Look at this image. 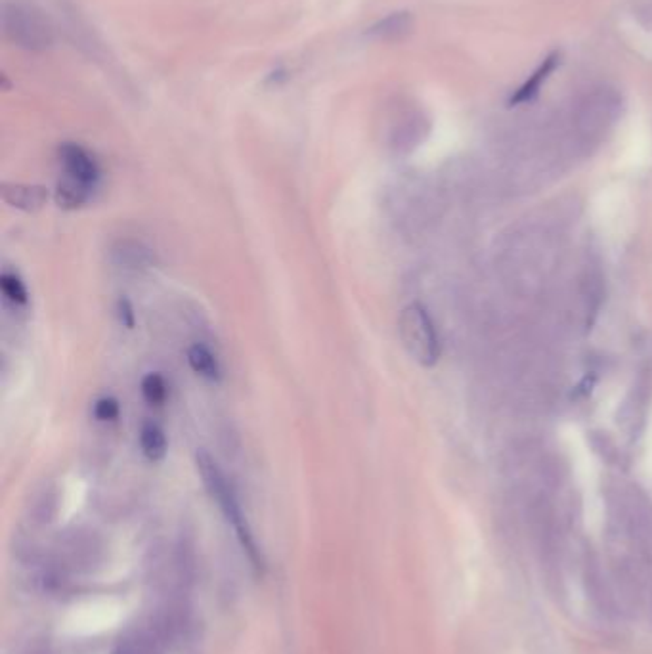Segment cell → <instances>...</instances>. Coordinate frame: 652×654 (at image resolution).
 Returning <instances> with one entry per match:
<instances>
[{
	"label": "cell",
	"instance_id": "6da1fadb",
	"mask_svg": "<svg viewBox=\"0 0 652 654\" xmlns=\"http://www.w3.org/2000/svg\"><path fill=\"white\" fill-rule=\"evenodd\" d=\"M196 465L199 476L203 480L205 488L211 494V497L216 502V505L220 507L225 519L228 521V524L232 526L235 538L242 543L244 551L247 553L251 564L254 568H263V555L261 549L254 542L253 532L249 528V523L245 519V515L242 511V505L237 502V495L232 488V485L228 482L226 475L220 471V467L216 465V461L207 454V452H199L196 457Z\"/></svg>",
	"mask_w": 652,
	"mask_h": 654
},
{
	"label": "cell",
	"instance_id": "7c38bea8",
	"mask_svg": "<svg viewBox=\"0 0 652 654\" xmlns=\"http://www.w3.org/2000/svg\"><path fill=\"white\" fill-rule=\"evenodd\" d=\"M92 189L84 188L73 180H67V178H62L56 186V192H54V201L58 207H62V209L65 211H77L81 209V207L87 205L91 199H92Z\"/></svg>",
	"mask_w": 652,
	"mask_h": 654
},
{
	"label": "cell",
	"instance_id": "8992f818",
	"mask_svg": "<svg viewBox=\"0 0 652 654\" xmlns=\"http://www.w3.org/2000/svg\"><path fill=\"white\" fill-rule=\"evenodd\" d=\"M561 63L559 52H551V54L545 56L540 65L532 72V75L514 91L509 98V106H524V103L534 101L542 91V86L547 82V79L555 73V69Z\"/></svg>",
	"mask_w": 652,
	"mask_h": 654
},
{
	"label": "cell",
	"instance_id": "2e32d148",
	"mask_svg": "<svg viewBox=\"0 0 652 654\" xmlns=\"http://www.w3.org/2000/svg\"><path fill=\"white\" fill-rule=\"evenodd\" d=\"M117 320L119 323H121L125 330H134L136 325V313H134V306L129 299L121 297L117 301Z\"/></svg>",
	"mask_w": 652,
	"mask_h": 654
},
{
	"label": "cell",
	"instance_id": "4fadbf2b",
	"mask_svg": "<svg viewBox=\"0 0 652 654\" xmlns=\"http://www.w3.org/2000/svg\"><path fill=\"white\" fill-rule=\"evenodd\" d=\"M0 291L8 304L15 308H24L29 304V291L22 278L12 270H5L0 274Z\"/></svg>",
	"mask_w": 652,
	"mask_h": 654
},
{
	"label": "cell",
	"instance_id": "5bb4252c",
	"mask_svg": "<svg viewBox=\"0 0 652 654\" xmlns=\"http://www.w3.org/2000/svg\"><path fill=\"white\" fill-rule=\"evenodd\" d=\"M140 390L149 406H163L168 399V385L161 373H148L142 379Z\"/></svg>",
	"mask_w": 652,
	"mask_h": 654
},
{
	"label": "cell",
	"instance_id": "5b68a950",
	"mask_svg": "<svg viewBox=\"0 0 652 654\" xmlns=\"http://www.w3.org/2000/svg\"><path fill=\"white\" fill-rule=\"evenodd\" d=\"M58 159L62 165L63 178L73 180L84 188L94 189L100 184V165L94 155L75 142H65L58 149Z\"/></svg>",
	"mask_w": 652,
	"mask_h": 654
},
{
	"label": "cell",
	"instance_id": "8fae6325",
	"mask_svg": "<svg viewBox=\"0 0 652 654\" xmlns=\"http://www.w3.org/2000/svg\"><path fill=\"white\" fill-rule=\"evenodd\" d=\"M411 27H414V20H411V15L408 12H394L387 15L379 24H375L369 29V34L373 39L379 41H397L402 39L404 34H408Z\"/></svg>",
	"mask_w": 652,
	"mask_h": 654
},
{
	"label": "cell",
	"instance_id": "ba28073f",
	"mask_svg": "<svg viewBox=\"0 0 652 654\" xmlns=\"http://www.w3.org/2000/svg\"><path fill=\"white\" fill-rule=\"evenodd\" d=\"M113 258L121 268H132V270L149 268L151 264H156V256H153L151 249L139 244V241H129V239L119 241V244L113 247Z\"/></svg>",
	"mask_w": 652,
	"mask_h": 654
},
{
	"label": "cell",
	"instance_id": "277c9868",
	"mask_svg": "<svg viewBox=\"0 0 652 654\" xmlns=\"http://www.w3.org/2000/svg\"><path fill=\"white\" fill-rule=\"evenodd\" d=\"M620 108L622 96L616 89L595 86L578 103V123L588 130H597L612 123Z\"/></svg>",
	"mask_w": 652,
	"mask_h": 654
},
{
	"label": "cell",
	"instance_id": "30bf717a",
	"mask_svg": "<svg viewBox=\"0 0 652 654\" xmlns=\"http://www.w3.org/2000/svg\"><path fill=\"white\" fill-rule=\"evenodd\" d=\"M140 450L144 454V457L151 463H159L167 457L168 452V442H167V435L165 430L153 421H146L140 427Z\"/></svg>",
	"mask_w": 652,
	"mask_h": 654
},
{
	"label": "cell",
	"instance_id": "7a4b0ae2",
	"mask_svg": "<svg viewBox=\"0 0 652 654\" xmlns=\"http://www.w3.org/2000/svg\"><path fill=\"white\" fill-rule=\"evenodd\" d=\"M398 332L406 352L414 358L417 364L433 368L440 360V339L436 327L423 304L411 303L402 310L398 320Z\"/></svg>",
	"mask_w": 652,
	"mask_h": 654
},
{
	"label": "cell",
	"instance_id": "e0dca14e",
	"mask_svg": "<svg viewBox=\"0 0 652 654\" xmlns=\"http://www.w3.org/2000/svg\"><path fill=\"white\" fill-rule=\"evenodd\" d=\"M643 15L647 17V22H648V25L652 27V0H650V3L643 8Z\"/></svg>",
	"mask_w": 652,
	"mask_h": 654
},
{
	"label": "cell",
	"instance_id": "9c48e42d",
	"mask_svg": "<svg viewBox=\"0 0 652 654\" xmlns=\"http://www.w3.org/2000/svg\"><path fill=\"white\" fill-rule=\"evenodd\" d=\"M187 364H190L192 371L203 379H207L211 383H218L222 377V370L216 356L209 347H205L201 342L192 344L187 349Z\"/></svg>",
	"mask_w": 652,
	"mask_h": 654
},
{
	"label": "cell",
	"instance_id": "9a60e30c",
	"mask_svg": "<svg viewBox=\"0 0 652 654\" xmlns=\"http://www.w3.org/2000/svg\"><path fill=\"white\" fill-rule=\"evenodd\" d=\"M92 413L100 423H113L121 416V404H119V400L113 399V396H101V399L94 402Z\"/></svg>",
	"mask_w": 652,
	"mask_h": 654
},
{
	"label": "cell",
	"instance_id": "3957f363",
	"mask_svg": "<svg viewBox=\"0 0 652 654\" xmlns=\"http://www.w3.org/2000/svg\"><path fill=\"white\" fill-rule=\"evenodd\" d=\"M5 29L14 43L29 50H44L54 41L53 27L43 12L22 3L6 6Z\"/></svg>",
	"mask_w": 652,
	"mask_h": 654
},
{
	"label": "cell",
	"instance_id": "52a82bcc",
	"mask_svg": "<svg viewBox=\"0 0 652 654\" xmlns=\"http://www.w3.org/2000/svg\"><path fill=\"white\" fill-rule=\"evenodd\" d=\"M48 189L35 184H3V199L20 211H39L48 201Z\"/></svg>",
	"mask_w": 652,
	"mask_h": 654
}]
</instances>
